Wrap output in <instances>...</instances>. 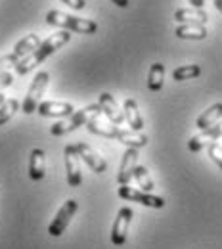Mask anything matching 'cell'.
Listing matches in <instances>:
<instances>
[{"mask_svg":"<svg viewBox=\"0 0 222 249\" xmlns=\"http://www.w3.org/2000/svg\"><path fill=\"white\" fill-rule=\"evenodd\" d=\"M71 35L73 33L71 31H58L54 33V35H50L46 40H42L40 42V46L33 52V54H29L27 58H23V60H19L17 62V65H16V73L17 75H27L31 69H34L36 65L40 62H44L48 56H52L56 50H60L62 46H65L69 40H71Z\"/></svg>","mask_w":222,"mask_h":249,"instance_id":"1","label":"cell"},{"mask_svg":"<svg viewBox=\"0 0 222 249\" xmlns=\"http://www.w3.org/2000/svg\"><path fill=\"white\" fill-rule=\"evenodd\" d=\"M46 23L54 25V27H62L65 31L81 33V35H94L98 31V23L92 19H83V18H75L71 14H64L60 10H50L46 14Z\"/></svg>","mask_w":222,"mask_h":249,"instance_id":"2","label":"cell"},{"mask_svg":"<svg viewBox=\"0 0 222 249\" xmlns=\"http://www.w3.org/2000/svg\"><path fill=\"white\" fill-rule=\"evenodd\" d=\"M102 113H103V109H102V106H100V104L86 106V107H83V109L75 111L73 115H69V117H65V119H62V121L54 123L52 124V128H50V132H52L54 136H64V134H69V132L77 130L79 126H85V124L88 123V119H92V117H96V115H102Z\"/></svg>","mask_w":222,"mask_h":249,"instance_id":"3","label":"cell"},{"mask_svg":"<svg viewBox=\"0 0 222 249\" xmlns=\"http://www.w3.org/2000/svg\"><path fill=\"white\" fill-rule=\"evenodd\" d=\"M48 81H50V75L46 71H38L33 79L31 87L27 90V96L23 100V113L25 115H31L38 109V104H40V98L46 92V87H48Z\"/></svg>","mask_w":222,"mask_h":249,"instance_id":"4","label":"cell"},{"mask_svg":"<svg viewBox=\"0 0 222 249\" xmlns=\"http://www.w3.org/2000/svg\"><path fill=\"white\" fill-rule=\"evenodd\" d=\"M119 197L127 199V201H134V203H142L144 207H152V209H163L165 207V199L161 196H154L152 192H144V190H136V188L121 186L119 190Z\"/></svg>","mask_w":222,"mask_h":249,"instance_id":"5","label":"cell"},{"mask_svg":"<svg viewBox=\"0 0 222 249\" xmlns=\"http://www.w3.org/2000/svg\"><path fill=\"white\" fill-rule=\"evenodd\" d=\"M77 209H79V201H77V199H67L64 205L60 207V211L56 213L54 220L50 222V226H48V234L54 236V238H60V236L65 232V228L69 226L71 218L75 217Z\"/></svg>","mask_w":222,"mask_h":249,"instance_id":"6","label":"cell"},{"mask_svg":"<svg viewBox=\"0 0 222 249\" xmlns=\"http://www.w3.org/2000/svg\"><path fill=\"white\" fill-rule=\"evenodd\" d=\"M132 218H134V211L130 207H121L119 209L115 222H113V228H111V244L113 246H117V248L125 246Z\"/></svg>","mask_w":222,"mask_h":249,"instance_id":"7","label":"cell"},{"mask_svg":"<svg viewBox=\"0 0 222 249\" xmlns=\"http://www.w3.org/2000/svg\"><path fill=\"white\" fill-rule=\"evenodd\" d=\"M65 156V171H67V184L71 188L81 186L83 175H81V157L77 152V146L67 144L64 150Z\"/></svg>","mask_w":222,"mask_h":249,"instance_id":"8","label":"cell"},{"mask_svg":"<svg viewBox=\"0 0 222 249\" xmlns=\"http://www.w3.org/2000/svg\"><path fill=\"white\" fill-rule=\"evenodd\" d=\"M219 138H222V121H219V123L213 124V126H209V128H205V130H201V132L195 134V136H191L190 142H188V148H190V152L197 154V152H201L207 144H213V142H217Z\"/></svg>","mask_w":222,"mask_h":249,"instance_id":"9","label":"cell"},{"mask_svg":"<svg viewBox=\"0 0 222 249\" xmlns=\"http://www.w3.org/2000/svg\"><path fill=\"white\" fill-rule=\"evenodd\" d=\"M36 113H38L40 117L65 119V117H69V115L75 113V107H73L71 102H56V100H50V102H40Z\"/></svg>","mask_w":222,"mask_h":249,"instance_id":"10","label":"cell"},{"mask_svg":"<svg viewBox=\"0 0 222 249\" xmlns=\"http://www.w3.org/2000/svg\"><path fill=\"white\" fill-rule=\"evenodd\" d=\"M77 146V152H79V157L94 171L98 175H103L105 171H107V163H105V159L100 156L98 152H96L92 146H88L86 142H79V144H75Z\"/></svg>","mask_w":222,"mask_h":249,"instance_id":"11","label":"cell"},{"mask_svg":"<svg viewBox=\"0 0 222 249\" xmlns=\"http://www.w3.org/2000/svg\"><path fill=\"white\" fill-rule=\"evenodd\" d=\"M136 159H138V150L127 148V152L123 154V159H121V165H119V173H117V182L121 186L128 184L134 178V169L138 167Z\"/></svg>","mask_w":222,"mask_h":249,"instance_id":"12","label":"cell"},{"mask_svg":"<svg viewBox=\"0 0 222 249\" xmlns=\"http://www.w3.org/2000/svg\"><path fill=\"white\" fill-rule=\"evenodd\" d=\"M98 104L102 106L103 115L109 119V123H113L115 126H121V124H123V121H125V113L119 109V106H117V102H115V98H113L111 94L102 92L100 94Z\"/></svg>","mask_w":222,"mask_h":249,"instance_id":"13","label":"cell"},{"mask_svg":"<svg viewBox=\"0 0 222 249\" xmlns=\"http://www.w3.org/2000/svg\"><path fill=\"white\" fill-rule=\"evenodd\" d=\"M174 19L178 23H190V25H205L209 21V16L205 10L199 8H180L174 12Z\"/></svg>","mask_w":222,"mask_h":249,"instance_id":"14","label":"cell"},{"mask_svg":"<svg viewBox=\"0 0 222 249\" xmlns=\"http://www.w3.org/2000/svg\"><path fill=\"white\" fill-rule=\"evenodd\" d=\"M115 140H119L127 148H134V150H140V148L148 146V136L144 132H136V130H123V128H119Z\"/></svg>","mask_w":222,"mask_h":249,"instance_id":"15","label":"cell"},{"mask_svg":"<svg viewBox=\"0 0 222 249\" xmlns=\"http://www.w3.org/2000/svg\"><path fill=\"white\" fill-rule=\"evenodd\" d=\"M88 128V132L98 134V136H103V138H115L117 136V130L119 126H115L113 123H107L103 119H100V115H96L92 119H88V123L85 124Z\"/></svg>","mask_w":222,"mask_h":249,"instance_id":"16","label":"cell"},{"mask_svg":"<svg viewBox=\"0 0 222 249\" xmlns=\"http://www.w3.org/2000/svg\"><path fill=\"white\" fill-rule=\"evenodd\" d=\"M219 121H222V104L221 102H219V104H213L211 107H207V109L197 117L195 126H197L199 130H205V128L217 124Z\"/></svg>","mask_w":222,"mask_h":249,"instance_id":"17","label":"cell"},{"mask_svg":"<svg viewBox=\"0 0 222 249\" xmlns=\"http://www.w3.org/2000/svg\"><path fill=\"white\" fill-rule=\"evenodd\" d=\"M44 152L40 148H33L31 156H29V177L31 180H42L44 178V171H46V165H44Z\"/></svg>","mask_w":222,"mask_h":249,"instance_id":"18","label":"cell"},{"mask_svg":"<svg viewBox=\"0 0 222 249\" xmlns=\"http://www.w3.org/2000/svg\"><path fill=\"white\" fill-rule=\"evenodd\" d=\"M40 36L36 35V33H29L27 36H23L21 40H17V44H16V48H14V54L19 58V60H23V58H27L29 54H33L38 46H40Z\"/></svg>","mask_w":222,"mask_h":249,"instance_id":"19","label":"cell"},{"mask_svg":"<svg viewBox=\"0 0 222 249\" xmlns=\"http://www.w3.org/2000/svg\"><path fill=\"white\" fill-rule=\"evenodd\" d=\"M123 113H125V119L128 121V124L132 126V130L140 132L142 126H144V119H142V115H140V109H138V104H136L134 98H127V100H125Z\"/></svg>","mask_w":222,"mask_h":249,"instance_id":"20","label":"cell"},{"mask_svg":"<svg viewBox=\"0 0 222 249\" xmlns=\"http://www.w3.org/2000/svg\"><path fill=\"white\" fill-rule=\"evenodd\" d=\"M174 35L182 40H203L207 38V29L205 25H190V23H184V25H178Z\"/></svg>","mask_w":222,"mask_h":249,"instance_id":"21","label":"cell"},{"mask_svg":"<svg viewBox=\"0 0 222 249\" xmlns=\"http://www.w3.org/2000/svg\"><path fill=\"white\" fill-rule=\"evenodd\" d=\"M163 81H165V65L155 62L150 67V75H148V89L152 92H159L163 89Z\"/></svg>","mask_w":222,"mask_h":249,"instance_id":"22","label":"cell"},{"mask_svg":"<svg viewBox=\"0 0 222 249\" xmlns=\"http://www.w3.org/2000/svg\"><path fill=\"white\" fill-rule=\"evenodd\" d=\"M134 180L138 182V188L140 190H144V192H152L154 190V180H152V177H150V173H148V169L144 167V165H138L136 169H134Z\"/></svg>","mask_w":222,"mask_h":249,"instance_id":"23","label":"cell"},{"mask_svg":"<svg viewBox=\"0 0 222 249\" xmlns=\"http://www.w3.org/2000/svg\"><path fill=\"white\" fill-rule=\"evenodd\" d=\"M201 75V67L199 65H182V67H176L172 71V79L174 81H190Z\"/></svg>","mask_w":222,"mask_h":249,"instance_id":"24","label":"cell"},{"mask_svg":"<svg viewBox=\"0 0 222 249\" xmlns=\"http://www.w3.org/2000/svg\"><path fill=\"white\" fill-rule=\"evenodd\" d=\"M17 109H19V102H17L16 98L6 100V102L0 106V126L8 123V121L14 117V113H16Z\"/></svg>","mask_w":222,"mask_h":249,"instance_id":"25","label":"cell"},{"mask_svg":"<svg viewBox=\"0 0 222 249\" xmlns=\"http://www.w3.org/2000/svg\"><path fill=\"white\" fill-rule=\"evenodd\" d=\"M209 157H211V159L222 169V146L219 144V142L209 144Z\"/></svg>","mask_w":222,"mask_h":249,"instance_id":"26","label":"cell"},{"mask_svg":"<svg viewBox=\"0 0 222 249\" xmlns=\"http://www.w3.org/2000/svg\"><path fill=\"white\" fill-rule=\"evenodd\" d=\"M19 58L12 52V54H6V56H0V71L6 69V67H12V65H17Z\"/></svg>","mask_w":222,"mask_h":249,"instance_id":"27","label":"cell"},{"mask_svg":"<svg viewBox=\"0 0 222 249\" xmlns=\"http://www.w3.org/2000/svg\"><path fill=\"white\" fill-rule=\"evenodd\" d=\"M12 83H14V75L10 71H0V90L12 87Z\"/></svg>","mask_w":222,"mask_h":249,"instance_id":"28","label":"cell"},{"mask_svg":"<svg viewBox=\"0 0 222 249\" xmlns=\"http://www.w3.org/2000/svg\"><path fill=\"white\" fill-rule=\"evenodd\" d=\"M67 6H71L73 10H85L86 8V0H62Z\"/></svg>","mask_w":222,"mask_h":249,"instance_id":"29","label":"cell"},{"mask_svg":"<svg viewBox=\"0 0 222 249\" xmlns=\"http://www.w3.org/2000/svg\"><path fill=\"white\" fill-rule=\"evenodd\" d=\"M190 4H193V8H199V10H203V6H205V0H190Z\"/></svg>","mask_w":222,"mask_h":249,"instance_id":"30","label":"cell"},{"mask_svg":"<svg viewBox=\"0 0 222 249\" xmlns=\"http://www.w3.org/2000/svg\"><path fill=\"white\" fill-rule=\"evenodd\" d=\"M111 2H113V4H117L119 8H127L128 6V0H111Z\"/></svg>","mask_w":222,"mask_h":249,"instance_id":"31","label":"cell"},{"mask_svg":"<svg viewBox=\"0 0 222 249\" xmlns=\"http://www.w3.org/2000/svg\"><path fill=\"white\" fill-rule=\"evenodd\" d=\"M215 8H217L219 12H222V0H215Z\"/></svg>","mask_w":222,"mask_h":249,"instance_id":"32","label":"cell"},{"mask_svg":"<svg viewBox=\"0 0 222 249\" xmlns=\"http://www.w3.org/2000/svg\"><path fill=\"white\" fill-rule=\"evenodd\" d=\"M4 102H6V96H4V94L0 92V106H2V104H4Z\"/></svg>","mask_w":222,"mask_h":249,"instance_id":"33","label":"cell"}]
</instances>
